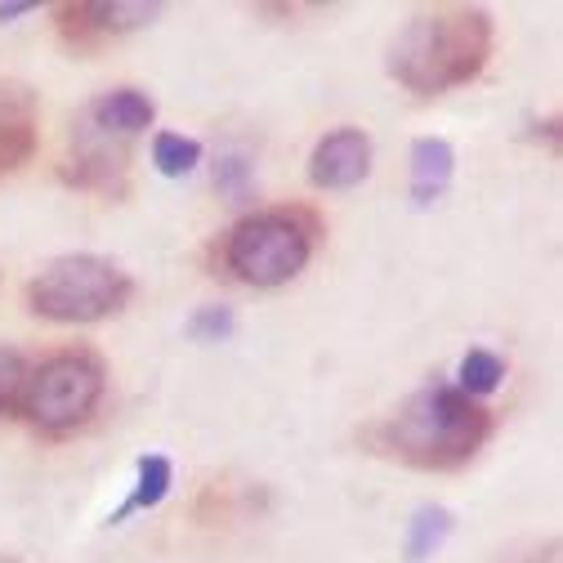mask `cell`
<instances>
[{
  "label": "cell",
  "instance_id": "6da1fadb",
  "mask_svg": "<svg viewBox=\"0 0 563 563\" xmlns=\"http://www.w3.org/2000/svg\"><path fill=\"white\" fill-rule=\"evenodd\" d=\"M492 58V19L478 5H443L407 19L389 45V77L411 95L470 86Z\"/></svg>",
  "mask_w": 563,
  "mask_h": 563
},
{
  "label": "cell",
  "instance_id": "7a4b0ae2",
  "mask_svg": "<svg viewBox=\"0 0 563 563\" xmlns=\"http://www.w3.org/2000/svg\"><path fill=\"white\" fill-rule=\"evenodd\" d=\"M492 434V411L474 398H465L456 385H426L416 389L380 430H372V443L416 470H461L474 461V452Z\"/></svg>",
  "mask_w": 563,
  "mask_h": 563
},
{
  "label": "cell",
  "instance_id": "3957f363",
  "mask_svg": "<svg viewBox=\"0 0 563 563\" xmlns=\"http://www.w3.org/2000/svg\"><path fill=\"white\" fill-rule=\"evenodd\" d=\"M322 238V220L305 206H273L238 220L220 246L224 273L246 282L255 291L287 287L291 277L305 273L313 246Z\"/></svg>",
  "mask_w": 563,
  "mask_h": 563
},
{
  "label": "cell",
  "instance_id": "277c9868",
  "mask_svg": "<svg viewBox=\"0 0 563 563\" xmlns=\"http://www.w3.org/2000/svg\"><path fill=\"white\" fill-rule=\"evenodd\" d=\"M134 282L117 260L103 255H58L27 282V309L45 322L86 327L121 313Z\"/></svg>",
  "mask_w": 563,
  "mask_h": 563
},
{
  "label": "cell",
  "instance_id": "5b68a950",
  "mask_svg": "<svg viewBox=\"0 0 563 563\" xmlns=\"http://www.w3.org/2000/svg\"><path fill=\"white\" fill-rule=\"evenodd\" d=\"M103 389H108L103 358L90 354V349H63V354H49L45 363L32 367L19 416L41 434H67L95 416Z\"/></svg>",
  "mask_w": 563,
  "mask_h": 563
},
{
  "label": "cell",
  "instance_id": "8992f818",
  "mask_svg": "<svg viewBox=\"0 0 563 563\" xmlns=\"http://www.w3.org/2000/svg\"><path fill=\"white\" fill-rule=\"evenodd\" d=\"M125 170H130V139L103 134L86 117L73 121V148L58 162V179L81 192H103L121 197L125 192Z\"/></svg>",
  "mask_w": 563,
  "mask_h": 563
},
{
  "label": "cell",
  "instance_id": "52a82bcc",
  "mask_svg": "<svg viewBox=\"0 0 563 563\" xmlns=\"http://www.w3.org/2000/svg\"><path fill=\"white\" fill-rule=\"evenodd\" d=\"M162 0H77V5H54L58 32L77 54H95L99 45L148 27L162 19Z\"/></svg>",
  "mask_w": 563,
  "mask_h": 563
},
{
  "label": "cell",
  "instance_id": "ba28073f",
  "mask_svg": "<svg viewBox=\"0 0 563 563\" xmlns=\"http://www.w3.org/2000/svg\"><path fill=\"white\" fill-rule=\"evenodd\" d=\"M372 175V134L358 125L327 130L309 153V184L327 192L358 188Z\"/></svg>",
  "mask_w": 563,
  "mask_h": 563
},
{
  "label": "cell",
  "instance_id": "9c48e42d",
  "mask_svg": "<svg viewBox=\"0 0 563 563\" xmlns=\"http://www.w3.org/2000/svg\"><path fill=\"white\" fill-rule=\"evenodd\" d=\"M36 117L41 99L27 81L0 77V175L19 170L36 153Z\"/></svg>",
  "mask_w": 563,
  "mask_h": 563
},
{
  "label": "cell",
  "instance_id": "30bf717a",
  "mask_svg": "<svg viewBox=\"0 0 563 563\" xmlns=\"http://www.w3.org/2000/svg\"><path fill=\"white\" fill-rule=\"evenodd\" d=\"M81 117H86L90 125H99L103 134L134 139V134H144V130L153 125L157 103H153V95H144V90L121 86V90H103L99 99H90Z\"/></svg>",
  "mask_w": 563,
  "mask_h": 563
},
{
  "label": "cell",
  "instance_id": "8fae6325",
  "mask_svg": "<svg viewBox=\"0 0 563 563\" xmlns=\"http://www.w3.org/2000/svg\"><path fill=\"white\" fill-rule=\"evenodd\" d=\"M452 170H456V153H452L448 139H439V134L416 139L411 144V201L434 206L448 192Z\"/></svg>",
  "mask_w": 563,
  "mask_h": 563
},
{
  "label": "cell",
  "instance_id": "7c38bea8",
  "mask_svg": "<svg viewBox=\"0 0 563 563\" xmlns=\"http://www.w3.org/2000/svg\"><path fill=\"white\" fill-rule=\"evenodd\" d=\"M170 487H175V465H170V456H162V452L139 456V461H134V487H130V497H125L121 510L108 515V523H125L130 515L157 510V506L170 497Z\"/></svg>",
  "mask_w": 563,
  "mask_h": 563
},
{
  "label": "cell",
  "instance_id": "4fadbf2b",
  "mask_svg": "<svg viewBox=\"0 0 563 563\" xmlns=\"http://www.w3.org/2000/svg\"><path fill=\"white\" fill-rule=\"evenodd\" d=\"M452 510L443 506H420L411 519H407V537H402V559L407 563H426L443 550V541L452 537Z\"/></svg>",
  "mask_w": 563,
  "mask_h": 563
},
{
  "label": "cell",
  "instance_id": "5bb4252c",
  "mask_svg": "<svg viewBox=\"0 0 563 563\" xmlns=\"http://www.w3.org/2000/svg\"><path fill=\"white\" fill-rule=\"evenodd\" d=\"M506 380V363L492 354V349H470V354L461 358V367H456V389L465 394V398H487V394H497V385Z\"/></svg>",
  "mask_w": 563,
  "mask_h": 563
},
{
  "label": "cell",
  "instance_id": "9a60e30c",
  "mask_svg": "<svg viewBox=\"0 0 563 563\" xmlns=\"http://www.w3.org/2000/svg\"><path fill=\"white\" fill-rule=\"evenodd\" d=\"M153 166L166 175V179H184L201 166V144L188 134H175V130H162L153 139Z\"/></svg>",
  "mask_w": 563,
  "mask_h": 563
},
{
  "label": "cell",
  "instance_id": "2e32d148",
  "mask_svg": "<svg viewBox=\"0 0 563 563\" xmlns=\"http://www.w3.org/2000/svg\"><path fill=\"white\" fill-rule=\"evenodd\" d=\"M27 376H32V363L19 344H0V416H14L19 402H23V389H27Z\"/></svg>",
  "mask_w": 563,
  "mask_h": 563
},
{
  "label": "cell",
  "instance_id": "e0dca14e",
  "mask_svg": "<svg viewBox=\"0 0 563 563\" xmlns=\"http://www.w3.org/2000/svg\"><path fill=\"white\" fill-rule=\"evenodd\" d=\"M233 327H238V318H233V309L229 305H206V309H197L192 318H188V340H197V344H220V340H229L233 335Z\"/></svg>",
  "mask_w": 563,
  "mask_h": 563
},
{
  "label": "cell",
  "instance_id": "ac0fdd59",
  "mask_svg": "<svg viewBox=\"0 0 563 563\" xmlns=\"http://www.w3.org/2000/svg\"><path fill=\"white\" fill-rule=\"evenodd\" d=\"M216 188L233 201H251L255 192V166L242 157V153H224L220 166H216Z\"/></svg>",
  "mask_w": 563,
  "mask_h": 563
},
{
  "label": "cell",
  "instance_id": "d6986e66",
  "mask_svg": "<svg viewBox=\"0 0 563 563\" xmlns=\"http://www.w3.org/2000/svg\"><path fill=\"white\" fill-rule=\"evenodd\" d=\"M23 14H36V5H0V23H10V19H23Z\"/></svg>",
  "mask_w": 563,
  "mask_h": 563
},
{
  "label": "cell",
  "instance_id": "ffe728a7",
  "mask_svg": "<svg viewBox=\"0 0 563 563\" xmlns=\"http://www.w3.org/2000/svg\"><path fill=\"white\" fill-rule=\"evenodd\" d=\"M532 563H559V541H550V545H545V554H537Z\"/></svg>",
  "mask_w": 563,
  "mask_h": 563
}]
</instances>
